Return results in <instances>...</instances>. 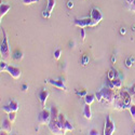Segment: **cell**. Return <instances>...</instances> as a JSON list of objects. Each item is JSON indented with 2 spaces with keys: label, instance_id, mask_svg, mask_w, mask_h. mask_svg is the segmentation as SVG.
<instances>
[{
  "label": "cell",
  "instance_id": "1",
  "mask_svg": "<svg viewBox=\"0 0 135 135\" xmlns=\"http://www.w3.org/2000/svg\"><path fill=\"white\" fill-rule=\"evenodd\" d=\"M2 35H3V39L1 41V46H0V53H1V56L4 61L10 59V47H9V39H8V35L6 30L2 28Z\"/></svg>",
  "mask_w": 135,
  "mask_h": 135
},
{
  "label": "cell",
  "instance_id": "2",
  "mask_svg": "<svg viewBox=\"0 0 135 135\" xmlns=\"http://www.w3.org/2000/svg\"><path fill=\"white\" fill-rule=\"evenodd\" d=\"M102 93H103V99L107 104H112V102L115 100L118 92L116 91V89H111V88H103L102 90Z\"/></svg>",
  "mask_w": 135,
  "mask_h": 135
},
{
  "label": "cell",
  "instance_id": "3",
  "mask_svg": "<svg viewBox=\"0 0 135 135\" xmlns=\"http://www.w3.org/2000/svg\"><path fill=\"white\" fill-rule=\"evenodd\" d=\"M48 127H49V130L54 134H65L67 132L65 127L63 124H61L57 120H51L49 122Z\"/></svg>",
  "mask_w": 135,
  "mask_h": 135
},
{
  "label": "cell",
  "instance_id": "4",
  "mask_svg": "<svg viewBox=\"0 0 135 135\" xmlns=\"http://www.w3.org/2000/svg\"><path fill=\"white\" fill-rule=\"evenodd\" d=\"M50 121H51V111H50V109L42 108V110L39 112V115H38V123L40 126H43V124H49Z\"/></svg>",
  "mask_w": 135,
  "mask_h": 135
},
{
  "label": "cell",
  "instance_id": "5",
  "mask_svg": "<svg viewBox=\"0 0 135 135\" xmlns=\"http://www.w3.org/2000/svg\"><path fill=\"white\" fill-rule=\"evenodd\" d=\"M116 131V126H115V122L111 120L110 116L106 117L105 120V127H104V135H111L114 134V132Z\"/></svg>",
  "mask_w": 135,
  "mask_h": 135
},
{
  "label": "cell",
  "instance_id": "6",
  "mask_svg": "<svg viewBox=\"0 0 135 135\" xmlns=\"http://www.w3.org/2000/svg\"><path fill=\"white\" fill-rule=\"evenodd\" d=\"M91 18H92V26L91 27L96 26L97 24L100 23V21L103 20V15H102L100 11L97 8H92V10H91Z\"/></svg>",
  "mask_w": 135,
  "mask_h": 135
},
{
  "label": "cell",
  "instance_id": "7",
  "mask_svg": "<svg viewBox=\"0 0 135 135\" xmlns=\"http://www.w3.org/2000/svg\"><path fill=\"white\" fill-rule=\"evenodd\" d=\"M74 25L79 27V28H85V27H91L92 26V18L90 17H85V18H76L74 22Z\"/></svg>",
  "mask_w": 135,
  "mask_h": 135
},
{
  "label": "cell",
  "instance_id": "8",
  "mask_svg": "<svg viewBox=\"0 0 135 135\" xmlns=\"http://www.w3.org/2000/svg\"><path fill=\"white\" fill-rule=\"evenodd\" d=\"M7 73L9 75H11V77L13 79H18L22 75V70L18 68V67H15V66H12V65H9L8 66V69H7Z\"/></svg>",
  "mask_w": 135,
  "mask_h": 135
},
{
  "label": "cell",
  "instance_id": "9",
  "mask_svg": "<svg viewBox=\"0 0 135 135\" xmlns=\"http://www.w3.org/2000/svg\"><path fill=\"white\" fill-rule=\"evenodd\" d=\"M46 82L50 83L51 85L57 88V89H60V90H64V91H67V86L65 85V82H64L63 80H61V79H56V80H55V79H48Z\"/></svg>",
  "mask_w": 135,
  "mask_h": 135
},
{
  "label": "cell",
  "instance_id": "10",
  "mask_svg": "<svg viewBox=\"0 0 135 135\" xmlns=\"http://www.w3.org/2000/svg\"><path fill=\"white\" fill-rule=\"evenodd\" d=\"M50 93L47 89H42L41 91L39 92L38 94V98L40 100V103H41V106L42 108H46V103H47V100H48V97H49Z\"/></svg>",
  "mask_w": 135,
  "mask_h": 135
},
{
  "label": "cell",
  "instance_id": "11",
  "mask_svg": "<svg viewBox=\"0 0 135 135\" xmlns=\"http://www.w3.org/2000/svg\"><path fill=\"white\" fill-rule=\"evenodd\" d=\"M112 105H114V107H115L116 109H118V110H124V109H128L127 106H126V104H124V102H123L122 98L120 97L119 92H118V94H117L115 100L112 102Z\"/></svg>",
  "mask_w": 135,
  "mask_h": 135
},
{
  "label": "cell",
  "instance_id": "12",
  "mask_svg": "<svg viewBox=\"0 0 135 135\" xmlns=\"http://www.w3.org/2000/svg\"><path fill=\"white\" fill-rule=\"evenodd\" d=\"M119 95L122 98L123 102H124L127 108H129V106L132 103V95L129 93V91H122V90H121V91H119Z\"/></svg>",
  "mask_w": 135,
  "mask_h": 135
},
{
  "label": "cell",
  "instance_id": "13",
  "mask_svg": "<svg viewBox=\"0 0 135 135\" xmlns=\"http://www.w3.org/2000/svg\"><path fill=\"white\" fill-rule=\"evenodd\" d=\"M1 130L6 131L7 133L11 132V130H12V122H11V120L9 118L2 120V122H1Z\"/></svg>",
  "mask_w": 135,
  "mask_h": 135
},
{
  "label": "cell",
  "instance_id": "14",
  "mask_svg": "<svg viewBox=\"0 0 135 135\" xmlns=\"http://www.w3.org/2000/svg\"><path fill=\"white\" fill-rule=\"evenodd\" d=\"M10 9H11V6L10 4H8V3H1V6H0V17H3L9 11H10Z\"/></svg>",
  "mask_w": 135,
  "mask_h": 135
},
{
  "label": "cell",
  "instance_id": "15",
  "mask_svg": "<svg viewBox=\"0 0 135 135\" xmlns=\"http://www.w3.org/2000/svg\"><path fill=\"white\" fill-rule=\"evenodd\" d=\"M90 106H91V105L85 104L84 105V108H83V116L88 120L92 119V110H91V107H90Z\"/></svg>",
  "mask_w": 135,
  "mask_h": 135
},
{
  "label": "cell",
  "instance_id": "16",
  "mask_svg": "<svg viewBox=\"0 0 135 135\" xmlns=\"http://www.w3.org/2000/svg\"><path fill=\"white\" fill-rule=\"evenodd\" d=\"M50 111H51V120H57L59 115H60L59 109L56 108L55 106H52V107L50 108Z\"/></svg>",
  "mask_w": 135,
  "mask_h": 135
},
{
  "label": "cell",
  "instance_id": "17",
  "mask_svg": "<svg viewBox=\"0 0 135 135\" xmlns=\"http://www.w3.org/2000/svg\"><path fill=\"white\" fill-rule=\"evenodd\" d=\"M83 98H84V103L85 104H89V105H91L94 102V100H96L95 94H86Z\"/></svg>",
  "mask_w": 135,
  "mask_h": 135
},
{
  "label": "cell",
  "instance_id": "18",
  "mask_svg": "<svg viewBox=\"0 0 135 135\" xmlns=\"http://www.w3.org/2000/svg\"><path fill=\"white\" fill-rule=\"evenodd\" d=\"M117 76V70L115 68H110L109 71H108V75H107V78L108 80H114Z\"/></svg>",
  "mask_w": 135,
  "mask_h": 135
},
{
  "label": "cell",
  "instance_id": "19",
  "mask_svg": "<svg viewBox=\"0 0 135 135\" xmlns=\"http://www.w3.org/2000/svg\"><path fill=\"white\" fill-rule=\"evenodd\" d=\"M23 57H24L23 52L20 51V50H16V51L13 53V59H14V60H16V61H21Z\"/></svg>",
  "mask_w": 135,
  "mask_h": 135
},
{
  "label": "cell",
  "instance_id": "20",
  "mask_svg": "<svg viewBox=\"0 0 135 135\" xmlns=\"http://www.w3.org/2000/svg\"><path fill=\"white\" fill-rule=\"evenodd\" d=\"M55 0H49L48 1V6H47V10L49 11L50 13H52V11H53V9H54V7H55Z\"/></svg>",
  "mask_w": 135,
  "mask_h": 135
},
{
  "label": "cell",
  "instance_id": "21",
  "mask_svg": "<svg viewBox=\"0 0 135 135\" xmlns=\"http://www.w3.org/2000/svg\"><path fill=\"white\" fill-rule=\"evenodd\" d=\"M129 111H130V114H131V117H132V120L135 122V104L133 103L132 105L129 106Z\"/></svg>",
  "mask_w": 135,
  "mask_h": 135
},
{
  "label": "cell",
  "instance_id": "22",
  "mask_svg": "<svg viewBox=\"0 0 135 135\" xmlns=\"http://www.w3.org/2000/svg\"><path fill=\"white\" fill-rule=\"evenodd\" d=\"M9 105L11 106V108H12L13 111H17V110H18V107H20V106H18V103L16 102L15 99H12V100H11V102L9 103Z\"/></svg>",
  "mask_w": 135,
  "mask_h": 135
},
{
  "label": "cell",
  "instance_id": "23",
  "mask_svg": "<svg viewBox=\"0 0 135 135\" xmlns=\"http://www.w3.org/2000/svg\"><path fill=\"white\" fill-rule=\"evenodd\" d=\"M112 81V83H114V85H115V88L117 89V90H120L121 89V86H122V81L120 80V79H118V78H115L114 80H111Z\"/></svg>",
  "mask_w": 135,
  "mask_h": 135
},
{
  "label": "cell",
  "instance_id": "24",
  "mask_svg": "<svg viewBox=\"0 0 135 135\" xmlns=\"http://www.w3.org/2000/svg\"><path fill=\"white\" fill-rule=\"evenodd\" d=\"M61 54H62V50H61V49H56V50L54 51V53H53V57H54V60H60Z\"/></svg>",
  "mask_w": 135,
  "mask_h": 135
},
{
  "label": "cell",
  "instance_id": "25",
  "mask_svg": "<svg viewBox=\"0 0 135 135\" xmlns=\"http://www.w3.org/2000/svg\"><path fill=\"white\" fill-rule=\"evenodd\" d=\"M133 64H134V57H133V56H130V57H128L127 61H126V65H127V67L131 68Z\"/></svg>",
  "mask_w": 135,
  "mask_h": 135
},
{
  "label": "cell",
  "instance_id": "26",
  "mask_svg": "<svg viewBox=\"0 0 135 135\" xmlns=\"http://www.w3.org/2000/svg\"><path fill=\"white\" fill-rule=\"evenodd\" d=\"M66 120H67V119H66V117H65V116H64L63 114H60V115H59L57 121H59V122L61 123V124H63L64 127H65V122H66Z\"/></svg>",
  "mask_w": 135,
  "mask_h": 135
},
{
  "label": "cell",
  "instance_id": "27",
  "mask_svg": "<svg viewBox=\"0 0 135 135\" xmlns=\"http://www.w3.org/2000/svg\"><path fill=\"white\" fill-rule=\"evenodd\" d=\"M65 129H66V131H73L74 130V126L68 120H66V122H65Z\"/></svg>",
  "mask_w": 135,
  "mask_h": 135
},
{
  "label": "cell",
  "instance_id": "28",
  "mask_svg": "<svg viewBox=\"0 0 135 135\" xmlns=\"http://www.w3.org/2000/svg\"><path fill=\"white\" fill-rule=\"evenodd\" d=\"M8 118L11 120V122H14L15 121V118H16V111H12V112H10V114H8Z\"/></svg>",
  "mask_w": 135,
  "mask_h": 135
},
{
  "label": "cell",
  "instance_id": "29",
  "mask_svg": "<svg viewBox=\"0 0 135 135\" xmlns=\"http://www.w3.org/2000/svg\"><path fill=\"white\" fill-rule=\"evenodd\" d=\"M8 66H9V65H8L4 61H1V63H0V70H1V71H7Z\"/></svg>",
  "mask_w": 135,
  "mask_h": 135
},
{
  "label": "cell",
  "instance_id": "30",
  "mask_svg": "<svg viewBox=\"0 0 135 135\" xmlns=\"http://www.w3.org/2000/svg\"><path fill=\"white\" fill-rule=\"evenodd\" d=\"M95 97H96L97 102H102V100H103V93H102V91L96 92L95 93Z\"/></svg>",
  "mask_w": 135,
  "mask_h": 135
},
{
  "label": "cell",
  "instance_id": "31",
  "mask_svg": "<svg viewBox=\"0 0 135 135\" xmlns=\"http://www.w3.org/2000/svg\"><path fill=\"white\" fill-rule=\"evenodd\" d=\"M2 110L6 112V114H10V112H12V111H13L10 105H4V106H2Z\"/></svg>",
  "mask_w": 135,
  "mask_h": 135
},
{
  "label": "cell",
  "instance_id": "32",
  "mask_svg": "<svg viewBox=\"0 0 135 135\" xmlns=\"http://www.w3.org/2000/svg\"><path fill=\"white\" fill-rule=\"evenodd\" d=\"M38 1H40V0H23V3L28 6V4H32V3H37Z\"/></svg>",
  "mask_w": 135,
  "mask_h": 135
},
{
  "label": "cell",
  "instance_id": "33",
  "mask_svg": "<svg viewBox=\"0 0 135 135\" xmlns=\"http://www.w3.org/2000/svg\"><path fill=\"white\" fill-rule=\"evenodd\" d=\"M89 61H90L89 55H84V56H83V60H82V65H83V66H86V65L89 64Z\"/></svg>",
  "mask_w": 135,
  "mask_h": 135
},
{
  "label": "cell",
  "instance_id": "34",
  "mask_svg": "<svg viewBox=\"0 0 135 135\" xmlns=\"http://www.w3.org/2000/svg\"><path fill=\"white\" fill-rule=\"evenodd\" d=\"M42 16L43 17H46V18H49L51 16V13L49 12V11L46 9V10H43V12H42Z\"/></svg>",
  "mask_w": 135,
  "mask_h": 135
},
{
  "label": "cell",
  "instance_id": "35",
  "mask_svg": "<svg viewBox=\"0 0 135 135\" xmlns=\"http://www.w3.org/2000/svg\"><path fill=\"white\" fill-rule=\"evenodd\" d=\"M80 36H81L82 41H84L85 40V29L84 28H80Z\"/></svg>",
  "mask_w": 135,
  "mask_h": 135
},
{
  "label": "cell",
  "instance_id": "36",
  "mask_svg": "<svg viewBox=\"0 0 135 135\" xmlns=\"http://www.w3.org/2000/svg\"><path fill=\"white\" fill-rule=\"evenodd\" d=\"M129 93H130L132 96H134V95H135V84H133V85L129 89Z\"/></svg>",
  "mask_w": 135,
  "mask_h": 135
},
{
  "label": "cell",
  "instance_id": "37",
  "mask_svg": "<svg viewBox=\"0 0 135 135\" xmlns=\"http://www.w3.org/2000/svg\"><path fill=\"white\" fill-rule=\"evenodd\" d=\"M128 9L130 11H132V12H135V1L133 3H131V4H128Z\"/></svg>",
  "mask_w": 135,
  "mask_h": 135
},
{
  "label": "cell",
  "instance_id": "38",
  "mask_svg": "<svg viewBox=\"0 0 135 135\" xmlns=\"http://www.w3.org/2000/svg\"><path fill=\"white\" fill-rule=\"evenodd\" d=\"M67 8H68V9H73L74 8V1H73V0L67 1Z\"/></svg>",
  "mask_w": 135,
  "mask_h": 135
},
{
  "label": "cell",
  "instance_id": "39",
  "mask_svg": "<svg viewBox=\"0 0 135 135\" xmlns=\"http://www.w3.org/2000/svg\"><path fill=\"white\" fill-rule=\"evenodd\" d=\"M90 134H91V135H98L99 133H98V131H97V130L93 129V130H91V131H90Z\"/></svg>",
  "mask_w": 135,
  "mask_h": 135
},
{
  "label": "cell",
  "instance_id": "40",
  "mask_svg": "<svg viewBox=\"0 0 135 135\" xmlns=\"http://www.w3.org/2000/svg\"><path fill=\"white\" fill-rule=\"evenodd\" d=\"M126 32H127V29L124 27H121L120 28V33H121V35H126Z\"/></svg>",
  "mask_w": 135,
  "mask_h": 135
},
{
  "label": "cell",
  "instance_id": "41",
  "mask_svg": "<svg viewBox=\"0 0 135 135\" xmlns=\"http://www.w3.org/2000/svg\"><path fill=\"white\" fill-rule=\"evenodd\" d=\"M77 93L79 94L81 97H84V96L86 95V92H85V91H80V92H77Z\"/></svg>",
  "mask_w": 135,
  "mask_h": 135
},
{
  "label": "cell",
  "instance_id": "42",
  "mask_svg": "<svg viewBox=\"0 0 135 135\" xmlns=\"http://www.w3.org/2000/svg\"><path fill=\"white\" fill-rule=\"evenodd\" d=\"M116 61H117L116 55H112V56H111V63H112V64H115V63H116Z\"/></svg>",
  "mask_w": 135,
  "mask_h": 135
},
{
  "label": "cell",
  "instance_id": "43",
  "mask_svg": "<svg viewBox=\"0 0 135 135\" xmlns=\"http://www.w3.org/2000/svg\"><path fill=\"white\" fill-rule=\"evenodd\" d=\"M27 89H28V85L27 84H23V86H22V90H23V91H27Z\"/></svg>",
  "mask_w": 135,
  "mask_h": 135
},
{
  "label": "cell",
  "instance_id": "44",
  "mask_svg": "<svg viewBox=\"0 0 135 135\" xmlns=\"http://www.w3.org/2000/svg\"><path fill=\"white\" fill-rule=\"evenodd\" d=\"M126 1H127L128 4H131V3H133V2L135 1V0H126Z\"/></svg>",
  "mask_w": 135,
  "mask_h": 135
},
{
  "label": "cell",
  "instance_id": "45",
  "mask_svg": "<svg viewBox=\"0 0 135 135\" xmlns=\"http://www.w3.org/2000/svg\"><path fill=\"white\" fill-rule=\"evenodd\" d=\"M133 134H135V130H134V132H133Z\"/></svg>",
  "mask_w": 135,
  "mask_h": 135
},
{
  "label": "cell",
  "instance_id": "46",
  "mask_svg": "<svg viewBox=\"0 0 135 135\" xmlns=\"http://www.w3.org/2000/svg\"><path fill=\"white\" fill-rule=\"evenodd\" d=\"M48 1H49V0H48Z\"/></svg>",
  "mask_w": 135,
  "mask_h": 135
}]
</instances>
